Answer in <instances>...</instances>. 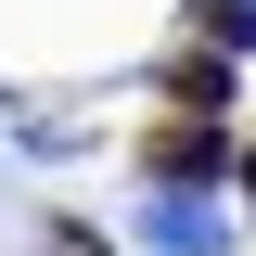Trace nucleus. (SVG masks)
Returning a JSON list of instances; mask_svg holds the SVG:
<instances>
[{
	"instance_id": "obj_1",
	"label": "nucleus",
	"mask_w": 256,
	"mask_h": 256,
	"mask_svg": "<svg viewBox=\"0 0 256 256\" xmlns=\"http://www.w3.org/2000/svg\"><path fill=\"white\" fill-rule=\"evenodd\" d=\"M141 244L154 256H230V218L205 192H154V205H141Z\"/></svg>"
},
{
	"instance_id": "obj_2",
	"label": "nucleus",
	"mask_w": 256,
	"mask_h": 256,
	"mask_svg": "<svg viewBox=\"0 0 256 256\" xmlns=\"http://www.w3.org/2000/svg\"><path fill=\"white\" fill-rule=\"evenodd\" d=\"M141 166H154V192H192V180H218V166H230V141H218V116H180Z\"/></svg>"
},
{
	"instance_id": "obj_3",
	"label": "nucleus",
	"mask_w": 256,
	"mask_h": 256,
	"mask_svg": "<svg viewBox=\"0 0 256 256\" xmlns=\"http://www.w3.org/2000/svg\"><path fill=\"white\" fill-rule=\"evenodd\" d=\"M244 192H256V154H244Z\"/></svg>"
}]
</instances>
